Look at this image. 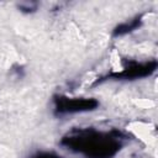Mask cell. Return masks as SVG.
Returning <instances> with one entry per match:
<instances>
[{
	"instance_id": "1",
	"label": "cell",
	"mask_w": 158,
	"mask_h": 158,
	"mask_svg": "<svg viewBox=\"0 0 158 158\" xmlns=\"http://www.w3.org/2000/svg\"><path fill=\"white\" fill-rule=\"evenodd\" d=\"M125 136L117 130L98 131L95 128H75L60 141L67 149L86 158H111L122 147Z\"/></svg>"
},
{
	"instance_id": "2",
	"label": "cell",
	"mask_w": 158,
	"mask_h": 158,
	"mask_svg": "<svg viewBox=\"0 0 158 158\" xmlns=\"http://www.w3.org/2000/svg\"><path fill=\"white\" fill-rule=\"evenodd\" d=\"M53 101L57 115L93 111L99 106V101L94 98H70L65 95H57Z\"/></svg>"
},
{
	"instance_id": "3",
	"label": "cell",
	"mask_w": 158,
	"mask_h": 158,
	"mask_svg": "<svg viewBox=\"0 0 158 158\" xmlns=\"http://www.w3.org/2000/svg\"><path fill=\"white\" fill-rule=\"evenodd\" d=\"M156 69H157V62L156 60H149V62H128L118 72L111 73L110 77L125 78V79H138V78L149 77L152 73H154Z\"/></svg>"
},
{
	"instance_id": "4",
	"label": "cell",
	"mask_w": 158,
	"mask_h": 158,
	"mask_svg": "<svg viewBox=\"0 0 158 158\" xmlns=\"http://www.w3.org/2000/svg\"><path fill=\"white\" fill-rule=\"evenodd\" d=\"M141 22H142L141 16H137L135 20H131L130 22H125V23H122V25L117 26V27H116V30L114 31V35H115V36H121V35L128 33V32H131V31L136 30V28L139 26V23H141Z\"/></svg>"
},
{
	"instance_id": "5",
	"label": "cell",
	"mask_w": 158,
	"mask_h": 158,
	"mask_svg": "<svg viewBox=\"0 0 158 158\" xmlns=\"http://www.w3.org/2000/svg\"><path fill=\"white\" fill-rule=\"evenodd\" d=\"M28 158H60L58 154L53 153V152H46V151H40L33 153L32 156H30Z\"/></svg>"
}]
</instances>
